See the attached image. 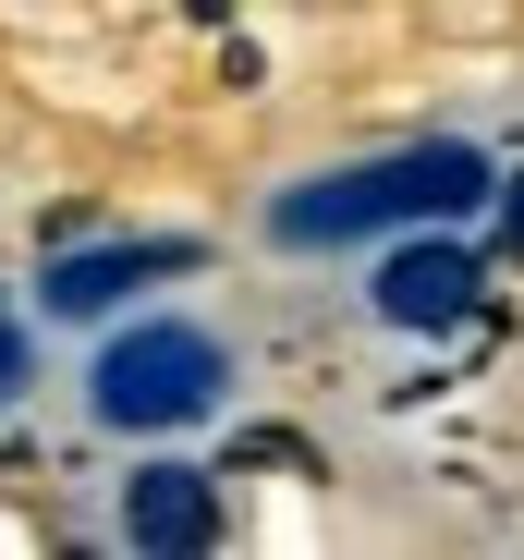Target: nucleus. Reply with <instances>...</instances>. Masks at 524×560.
<instances>
[{
	"label": "nucleus",
	"instance_id": "nucleus-1",
	"mask_svg": "<svg viewBox=\"0 0 524 560\" xmlns=\"http://www.w3.org/2000/svg\"><path fill=\"white\" fill-rule=\"evenodd\" d=\"M488 208V147H391V159H341L293 196H269V244L293 256H341V244H379V232H427V220H464Z\"/></svg>",
	"mask_w": 524,
	"mask_h": 560
},
{
	"label": "nucleus",
	"instance_id": "nucleus-2",
	"mask_svg": "<svg viewBox=\"0 0 524 560\" xmlns=\"http://www.w3.org/2000/svg\"><path fill=\"white\" fill-rule=\"evenodd\" d=\"M232 390V353L184 317H135L98 341V378H85V402H98V427L123 439H171V427H208Z\"/></svg>",
	"mask_w": 524,
	"mask_h": 560
},
{
	"label": "nucleus",
	"instance_id": "nucleus-3",
	"mask_svg": "<svg viewBox=\"0 0 524 560\" xmlns=\"http://www.w3.org/2000/svg\"><path fill=\"white\" fill-rule=\"evenodd\" d=\"M476 280H488L476 244H464L452 220H427V232H403V244L379 256V317L415 329V341H427V329H464V317H476Z\"/></svg>",
	"mask_w": 524,
	"mask_h": 560
},
{
	"label": "nucleus",
	"instance_id": "nucleus-4",
	"mask_svg": "<svg viewBox=\"0 0 524 560\" xmlns=\"http://www.w3.org/2000/svg\"><path fill=\"white\" fill-rule=\"evenodd\" d=\"M184 268H196L184 232H159V244H85V256H49L37 305H49V317H110V305L147 293V280H184Z\"/></svg>",
	"mask_w": 524,
	"mask_h": 560
},
{
	"label": "nucleus",
	"instance_id": "nucleus-5",
	"mask_svg": "<svg viewBox=\"0 0 524 560\" xmlns=\"http://www.w3.org/2000/svg\"><path fill=\"white\" fill-rule=\"evenodd\" d=\"M123 536L159 548V560H196V548H220V488L196 476V463H147V476L123 488Z\"/></svg>",
	"mask_w": 524,
	"mask_h": 560
},
{
	"label": "nucleus",
	"instance_id": "nucleus-6",
	"mask_svg": "<svg viewBox=\"0 0 524 560\" xmlns=\"http://www.w3.org/2000/svg\"><path fill=\"white\" fill-rule=\"evenodd\" d=\"M0 390H25V329H13V305H0Z\"/></svg>",
	"mask_w": 524,
	"mask_h": 560
},
{
	"label": "nucleus",
	"instance_id": "nucleus-7",
	"mask_svg": "<svg viewBox=\"0 0 524 560\" xmlns=\"http://www.w3.org/2000/svg\"><path fill=\"white\" fill-rule=\"evenodd\" d=\"M500 232H512V244H524V183H512V208H500Z\"/></svg>",
	"mask_w": 524,
	"mask_h": 560
}]
</instances>
